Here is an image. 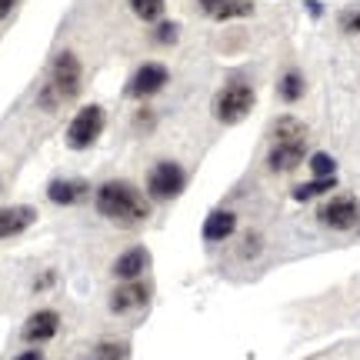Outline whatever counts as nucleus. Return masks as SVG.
<instances>
[{"label":"nucleus","instance_id":"nucleus-10","mask_svg":"<svg viewBox=\"0 0 360 360\" xmlns=\"http://www.w3.org/2000/svg\"><path fill=\"white\" fill-rule=\"evenodd\" d=\"M307 157V143L304 141H274L267 150V167L274 174H290L304 164Z\"/></svg>","mask_w":360,"mask_h":360},{"label":"nucleus","instance_id":"nucleus-19","mask_svg":"<svg viewBox=\"0 0 360 360\" xmlns=\"http://www.w3.org/2000/svg\"><path fill=\"white\" fill-rule=\"evenodd\" d=\"M274 141H304V124L297 120V117H281L277 124H274V134H270Z\"/></svg>","mask_w":360,"mask_h":360},{"label":"nucleus","instance_id":"nucleus-21","mask_svg":"<svg viewBox=\"0 0 360 360\" xmlns=\"http://www.w3.org/2000/svg\"><path fill=\"white\" fill-rule=\"evenodd\" d=\"M180 37V27L174 24V20H160V24H154V44H160V47H170V44H177Z\"/></svg>","mask_w":360,"mask_h":360},{"label":"nucleus","instance_id":"nucleus-1","mask_svg":"<svg viewBox=\"0 0 360 360\" xmlns=\"http://www.w3.org/2000/svg\"><path fill=\"white\" fill-rule=\"evenodd\" d=\"M94 207L97 214L107 217L117 227H137L150 217V197L141 193L134 184L127 180H107L97 187V197H94Z\"/></svg>","mask_w":360,"mask_h":360},{"label":"nucleus","instance_id":"nucleus-25","mask_svg":"<svg viewBox=\"0 0 360 360\" xmlns=\"http://www.w3.org/2000/svg\"><path fill=\"white\" fill-rule=\"evenodd\" d=\"M13 360H47V357H44L40 350H24V354H17Z\"/></svg>","mask_w":360,"mask_h":360},{"label":"nucleus","instance_id":"nucleus-5","mask_svg":"<svg viewBox=\"0 0 360 360\" xmlns=\"http://www.w3.org/2000/svg\"><path fill=\"white\" fill-rule=\"evenodd\" d=\"M103 124H107V110H103L101 103H84L77 114H74L70 127H67V147H70V150H87V147H94V143L101 141Z\"/></svg>","mask_w":360,"mask_h":360},{"label":"nucleus","instance_id":"nucleus-22","mask_svg":"<svg viewBox=\"0 0 360 360\" xmlns=\"http://www.w3.org/2000/svg\"><path fill=\"white\" fill-rule=\"evenodd\" d=\"M310 170H314V177H334V174H337V160L330 154L317 150V154L310 157Z\"/></svg>","mask_w":360,"mask_h":360},{"label":"nucleus","instance_id":"nucleus-2","mask_svg":"<svg viewBox=\"0 0 360 360\" xmlns=\"http://www.w3.org/2000/svg\"><path fill=\"white\" fill-rule=\"evenodd\" d=\"M80 77H84V70H80V57L74 51H60L57 57H53V64H51V77H47V84H44V90H40V107L57 110L64 101L77 97Z\"/></svg>","mask_w":360,"mask_h":360},{"label":"nucleus","instance_id":"nucleus-8","mask_svg":"<svg viewBox=\"0 0 360 360\" xmlns=\"http://www.w3.org/2000/svg\"><path fill=\"white\" fill-rule=\"evenodd\" d=\"M150 297H154V287L150 281H120L114 283V290H110V310L114 314H134V310H143L150 304Z\"/></svg>","mask_w":360,"mask_h":360},{"label":"nucleus","instance_id":"nucleus-23","mask_svg":"<svg viewBox=\"0 0 360 360\" xmlns=\"http://www.w3.org/2000/svg\"><path fill=\"white\" fill-rule=\"evenodd\" d=\"M340 30H344V34H350V37H360V7L340 13Z\"/></svg>","mask_w":360,"mask_h":360},{"label":"nucleus","instance_id":"nucleus-3","mask_svg":"<svg viewBox=\"0 0 360 360\" xmlns=\"http://www.w3.org/2000/svg\"><path fill=\"white\" fill-rule=\"evenodd\" d=\"M257 103V90L244 77H231L214 97V117L220 124H240Z\"/></svg>","mask_w":360,"mask_h":360},{"label":"nucleus","instance_id":"nucleus-6","mask_svg":"<svg viewBox=\"0 0 360 360\" xmlns=\"http://www.w3.org/2000/svg\"><path fill=\"white\" fill-rule=\"evenodd\" d=\"M317 220H321L327 231L347 233L360 227V200L354 193H334L317 207Z\"/></svg>","mask_w":360,"mask_h":360},{"label":"nucleus","instance_id":"nucleus-20","mask_svg":"<svg viewBox=\"0 0 360 360\" xmlns=\"http://www.w3.org/2000/svg\"><path fill=\"white\" fill-rule=\"evenodd\" d=\"M127 344L124 340H114V337H107V340H101L97 347H94V357L90 360H127Z\"/></svg>","mask_w":360,"mask_h":360},{"label":"nucleus","instance_id":"nucleus-18","mask_svg":"<svg viewBox=\"0 0 360 360\" xmlns=\"http://www.w3.org/2000/svg\"><path fill=\"white\" fill-rule=\"evenodd\" d=\"M337 187V177H314L307 184L294 187V197L297 200H310V197H321V193H330Z\"/></svg>","mask_w":360,"mask_h":360},{"label":"nucleus","instance_id":"nucleus-7","mask_svg":"<svg viewBox=\"0 0 360 360\" xmlns=\"http://www.w3.org/2000/svg\"><path fill=\"white\" fill-rule=\"evenodd\" d=\"M170 84V70L164 64H157V60H147L141 64L127 80V97L130 101H150L157 97L160 90Z\"/></svg>","mask_w":360,"mask_h":360},{"label":"nucleus","instance_id":"nucleus-14","mask_svg":"<svg viewBox=\"0 0 360 360\" xmlns=\"http://www.w3.org/2000/svg\"><path fill=\"white\" fill-rule=\"evenodd\" d=\"M233 231H237V214L233 210H210L204 220V240L207 244H220V240H227V237H233Z\"/></svg>","mask_w":360,"mask_h":360},{"label":"nucleus","instance_id":"nucleus-4","mask_svg":"<svg viewBox=\"0 0 360 360\" xmlns=\"http://www.w3.org/2000/svg\"><path fill=\"white\" fill-rule=\"evenodd\" d=\"M187 187V170L177 160H160L147 170V197L157 200V204H167V200H177Z\"/></svg>","mask_w":360,"mask_h":360},{"label":"nucleus","instance_id":"nucleus-12","mask_svg":"<svg viewBox=\"0 0 360 360\" xmlns=\"http://www.w3.org/2000/svg\"><path fill=\"white\" fill-rule=\"evenodd\" d=\"M150 267V254L147 247H130L114 260V277L117 281H141V274Z\"/></svg>","mask_w":360,"mask_h":360},{"label":"nucleus","instance_id":"nucleus-13","mask_svg":"<svg viewBox=\"0 0 360 360\" xmlns=\"http://www.w3.org/2000/svg\"><path fill=\"white\" fill-rule=\"evenodd\" d=\"M197 7L214 17V20H240V17H250L254 13V4L250 0H197Z\"/></svg>","mask_w":360,"mask_h":360},{"label":"nucleus","instance_id":"nucleus-17","mask_svg":"<svg viewBox=\"0 0 360 360\" xmlns=\"http://www.w3.org/2000/svg\"><path fill=\"white\" fill-rule=\"evenodd\" d=\"M130 11L137 13L147 24H160L164 11H167V0H130Z\"/></svg>","mask_w":360,"mask_h":360},{"label":"nucleus","instance_id":"nucleus-11","mask_svg":"<svg viewBox=\"0 0 360 360\" xmlns=\"http://www.w3.org/2000/svg\"><path fill=\"white\" fill-rule=\"evenodd\" d=\"M87 193H90L87 180H74V177H57V180H51V187H47V197H51V204H57V207H74V204H80Z\"/></svg>","mask_w":360,"mask_h":360},{"label":"nucleus","instance_id":"nucleus-16","mask_svg":"<svg viewBox=\"0 0 360 360\" xmlns=\"http://www.w3.org/2000/svg\"><path fill=\"white\" fill-rule=\"evenodd\" d=\"M304 90H307V80H304V74H300L297 67L283 70L281 84H277V97H281L283 103H297L300 97H304Z\"/></svg>","mask_w":360,"mask_h":360},{"label":"nucleus","instance_id":"nucleus-24","mask_svg":"<svg viewBox=\"0 0 360 360\" xmlns=\"http://www.w3.org/2000/svg\"><path fill=\"white\" fill-rule=\"evenodd\" d=\"M13 7H17V0H0V20H7Z\"/></svg>","mask_w":360,"mask_h":360},{"label":"nucleus","instance_id":"nucleus-9","mask_svg":"<svg viewBox=\"0 0 360 360\" xmlns=\"http://www.w3.org/2000/svg\"><path fill=\"white\" fill-rule=\"evenodd\" d=\"M57 334H60V314L51 307L34 310L20 327V340H27V344H51Z\"/></svg>","mask_w":360,"mask_h":360},{"label":"nucleus","instance_id":"nucleus-15","mask_svg":"<svg viewBox=\"0 0 360 360\" xmlns=\"http://www.w3.org/2000/svg\"><path fill=\"white\" fill-rule=\"evenodd\" d=\"M30 224H34V210L30 207H0V240L27 231Z\"/></svg>","mask_w":360,"mask_h":360}]
</instances>
